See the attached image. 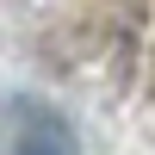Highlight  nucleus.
Masks as SVG:
<instances>
[{"mask_svg":"<svg viewBox=\"0 0 155 155\" xmlns=\"http://www.w3.org/2000/svg\"><path fill=\"white\" fill-rule=\"evenodd\" d=\"M19 155H81V143H74V130L56 118V112H31V118L19 124V143H12Z\"/></svg>","mask_w":155,"mask_h":155,"instance_id":"obj_1","label":"nucleus"}]
</instances>
